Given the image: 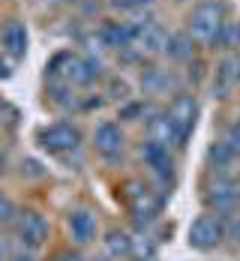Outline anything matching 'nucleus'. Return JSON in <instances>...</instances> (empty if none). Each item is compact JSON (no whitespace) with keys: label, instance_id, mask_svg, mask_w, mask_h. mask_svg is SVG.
Returning a JSON list of instances; mask_svg holds the SVG:
<instances>
[{"label":"nucleus","instance_id":"f257e3e1","mask_svg":"<svg viewBox=\"0 0 240 261\" xmlns=\"http://www.w3.org/2000/svg\"><path fill=\"white\" fill-rule=\"evenodd\" d=\"M225 21H228V6H225L222 0H201V3L192 9V15H189L186 33L192 39L204 42L207 48H214L216 36H219V30H222Z\"/></svg>","mask_w":240,"mask_h":261},{"label":"nucleus","instance_id":"f03ea898","mask_svg":"<svg viewBox=\"0 0 240 261\" xmlns=\"http://www.w3.org/2000/svg\"><path fill=\"white\" fill-rule=\"evenodd\" d=\"M186 237H189V246H192V249L210 252V249L222 246V243L228 240V216H219V213L204 210L201 216L192 219Z\"/></svg>","mask_w":240,"mask_h":261},{"label":"nucleus","instance_id":"7ed1b4c3","mask_svg":"<svg viewBox=\"0 0 240 261\" xmlns=\"http://www.w3.org/2000/svg\"><path fill=\"white\" fill-rule=\"evenodd\" d=\"M204 207L219 216H234L240 210V183H234L225 174H214L204 183Z\"/></svg>","mask_w":240,"mask_h":261},{"label":"nucleus","instance_id":"20e7f679","mask_svg":"<svg viewBox=\"0 0 240 261\" xmlns=\"http://www.w3.org/2000/svg\"><path fill=\"white\" fill-rule=\"evenodd\" d=\"M12 231H15L21 246H27V249H42L48 243V237H51V222H48L45 213L27 207L18 213V222L12 225Z\"/></svg>","mask_w":240,"mask_h":261},{"label":"nucleus","instance_id":"39448f33","mask_svg":"<svg viewBox=\"0 0 240 261\" xmlns=\"http://www.w3.org/2000/svg\"><path fill=\"white\" fill-rule=\"evenodd\" d=\"M36 141H39V147L48 150V153H69V150H78L81 147V129L72 120H57L51 126L39 129Z\"/></svg>","mask_w":240,"mask_h":261},{"label":"nucleus","instance_id":"423d86ee","mask_svg":"<svg viewBox=\"0 0 240 261\" xmlns=\"http://www.w3.org/2000/svg\"><path fill=\"white\" fill-rule=\"evenodd\" d=\"M66 234L72 240V246H90L99 237V216L96 210L81 204L66 213Z\"/></svg>","mask_w":240,"mask_h":261},{"label":"nucleus","instance_id":"0eeeda50","mask_svg":"<svg viewBox=\"0 0 240 261\" xmlns=\"http://www.w3.org/2000/svg\"><path fill=\"white\" fill-rule=\"evenodd\" d=\"M147 138L159 141L165 147H177V150H183L186 141H189V135L183 132V126L168 114V108H165V111H156V114L147 120Z\"/></svg>","mask_w":240,"mask_h":261},{"label":"nucleus","instance_id":"6e6552de","mask_svg":"<svg viewBox=\"0 0 240 261\" xmlns=\"http://www.w3.org/2000/svg\"><path fill=\"white\" fill-rule=\"evenodd\" d=\"M93 147H96V153L102 159L114 162V159L123 153V147H126V135L120 129V123L117 120H102L93 129Z\"/></svg>","mask_w":240,"mask_h":261},{"label":"nucleus","instance_id":"1a4fd4ad","mask_svg":"<svg viewBox=\"0 0 240 261\" xmlns=\"http://www.w3.org/2000/svg\"><path fill=\"white\" fill-rule=\"evenodd\" d=\"M162 207H165V192H162V189H150V192H144L141 198L129 201L135 228H138V231H147V228L162 216Z\"/></svg>","mask_w":240,"mask_h":261},{"label":"nucleus","instance_id":"9d476101","mask_svg":"<svg viewBox=\"0 0 240 261\" xmlns=\"http://www.w3.org/2000/svg\"><path fill=\"white\" fill-rule=\"evenodd\" d=\"M240 84V54H228L219 60L216 66V75H214V99H228L234 93V87Z\"/></svg>","mask_w":240,"mask_h":261},{"label":"nucleus","instance_id":"9b49d317","mask_svg":"<svg viewBox=\"0 0 240 261\" xmlns=\"http://www.w3.org/2000/svg\"><path fill=\"white\" fill-rule=\"evenodd\" d=\"M0 45H3V54L12 57V60H24L27 54V24L18 21V18H9L0 27Z\"/></svg>","mask_w":240,"mask_h":261},{"label":"nucleus","instance_id":"f8f14e48","mask_svg":"<svg viewBox=\"0 0 240 261\" xmlns=\"http://www.w3.org/2000/svg\"><path fill=\"white\" fill-rule=\"evenodd\" d=\"M141 90L147 96H177L180 93V79L168 69H144L141 72Z\"/></svg>","mask_w":240,"mask_h":261},{"label":"nucleus","instance_id":"ddd939ff","mask_svg":"<svg viewBox=\"0 0 240 261\" xmlns=\"http://www.w3.org/2000/svg\"><path fill=\"white\" fill-rule=\"evenodd\" d=\"M102 255L105 261H129L135 255V240L120 228H111L102 237Z\"/></svg>","mask_w":240,"mask_h":261},{"label":"nucleus","instance_id":"4468645a","mask_svg":"<svg viewBox=\"0 0 240 261\" xmlns=\"http://www.w3.org/2000/svg\"><path fill=\"white\" fill-rule=\"evenodd\" d=\"M168 114L183 126L186 135H192V129H195V117H198V102H195V96H192V93H177V96L168 102Z\"/></svg>","mask_w":240,"mask_h":261},{"label":"nucleus","instance_id":"2eb2a0df","mask_svg":"<svg viewBox=\"0 0 240 261\" xmlns=\"http://www.w3.org/2000/svg\"><path fill=\"white\" fill-rule=\"evenodd\" d=\"M99 36H102V45H105V48H117V51L135 45L132 21H111V24H102Z\"/></svg>","mask_w":240,"mask_h":261},{"label":"nucleus","instance_id":"dca6fc26","mask_svg":"<svg viewBox=\"0 0 240 261\" xmlns=\"http://www.w3.org/2000/svg\"><path fill=\"white\" fill-rule=\"evenodd\" d=\"M102 72H105V66H102L99 57H93V54L78 57L75 72H72V84H78V87H90V84H96V81L102 79Z\"/></svg>","mask_w":240,"mask_h":261},{"label":"nucleus","instance_id":"f3484780","mask_svg":"<svg viewBox=\"0 0 240 261\" xmlns=\"http://www.w3.org/2000/svg\"><path fill=\"white\" fill-rule=\"evenodd\" d=\"M75 63H78V54H72V51H57L51 60H48L45 72H48V79H51V81H66V84H72Z\"/></svg>","mask_w":240,"mask_h":261},{"label":"nucleus","instance_id":"a211bd4d","mask_svg":"<svg viewBox=\"0 0 240 261\" xmlns=\"http://www.w3.org/2000/svg\"><path fill=\"white\" fill-rule=\"evenodd\" d=\"M237 162V153L228 147V141L222 138V141H214L210 147H207V165H210V171L219 174V171H225V168H231Z\"/></svg>","mask_w":240,"mask_h":261},{"label":"nucleus","instance_id":"6ab92c4d","mask_svg":"<svg viewBox=\"0 0 240 261\" xmlns=\"http://www.w3.org/2000/svg\"><path fill=\"white\" fill-rule=\"evenodd\" d=\"M219 48V51H228L234 54L240 48V21H225L222 24V30H219V36H216L214 42V51Z\"/></svg>","mask_w":240,"mask_h":261},{"label":"nucleus","instance_id":"aec40b11","mask_svg":"<svg viewBox=\"0 0 240 261\" xmlns=\"http://www.w3.org/2000/svg\"><path fill=\"white\" fill-rule=\"evenodd\" d=\"M168 57H174V60H192L195 57V39L189 33H171Z\"/></svg>","mask_w":240,"mask_h":261},{"label":"nucleus","instance_id":"412c9836","mask_svg":"<svg viewBox=\"0 0 240 261\" xmlns=\"http://www.w3.org/2000/svg\"><path fill=\"white\" fill-rule=\"evenodd\" d=\"M18 213H21V207L6 192H0V228H12L18 222Z\"/></svg>","mask_w":240,"mask_h":261},{"label":"nucleus","instance_id":"4be33fe9","mask_svg":"<svg viewBox=\"0 0 240 261\" xmlns=\"http://www.w3.org/2000/svg\"><path fill=\"white\" fill-rule=\"evenodd\" d=\"M150 6H153V0H111V9H117V12H144Z\"/></svg>","mask_w":240,"mask_h":261},{"label":"nucleus","instance_id":"5701e85b","mask_svg":"<svg viewBox=\"0 0 240 261\" xmlns=\"http://www.w3.org/2000/svg\"><path fill=\"white\" fill-rule=\"evenodd\" d=\"M123 192H126V201H135L144 192H150V186H144V180H126L123 183Z\"/></svg>","mask_w":240,"mask_h":261},{"label":"nucleus","instance_id":"b1692460","mask_svg":"<svg viewBox=\"0 0 240 261\" xmlns=\"http://www.w3.org/2000/svg\"><path fill=\"white\" fill-rule=\"evenodd\" d=\"M225 141H228V147L237 153V159H240V120H234L231 126H228V132H225Z\"/></svg>","mask_w":240,"mask_h":261},{"label":"nucleus","instance_id":"393cba45","mask_svg":"<svg viewBox=\"0 0 240 261\" xmlns=\"http://www.w3.org/2000/svg\"><path fill=\"white\" fill-rule=\"evenodd\" d=\"M228 240H231L234 246H240V210L234 216H228Z\"/></svg>","mask_w":240,"mask_h":261},{"label":"nucleus","instance_id":"a878e982","mask_svg":"<svg viewBox=\"0 0 240 261\" xmlns=\"http://www.w3.org/2000/svg\"><path fill=\"white\" fill-rule=\"evenodd\" d=\"M48 261H87V258L81 255L78 249H60V252H54Z\"/></svg>","mask_w":240,"mask_h":261},{"label":"nucleus","instance_id":"bb28decb","mask_svg":"<svg viewBox=\"0 0 240 261\" xmlns=\"http://www.w3.org/2000/svg\"><path fill=\"white\" fill-rule=\"evenodd\" d=\"M9 261H39V258H36V249H27V246L18 243V249H12V258Z\"/></svg>","mask_w":240,"mask_h":261},{"label":"nucleus","instance_id":"cd10ccee","mask_svg":"<svg viewBox=\"0 0 240 261\" xmlns=\"http://www.w3.org/2000/svg\"><path fill=\"white\" fill-rule=\"evenodd\" d=\"M21 168H27V174H30V177H42V174H45V171H42V165H39V162H33V159H27Z\"/></svg>","mask_w":240,"mask_h":261},{"label":"nucleus","instance_id":"c85d7f7f","mask_svg":"<svg viewBox=\"0 0 240 261\" xmlns=\"http://www.w3.org/2000/svg\"><path fill=\"white\" fill-rule=\"evenodd\" d=\"M0 79H9V66H3V63H0Z\"/></svg>","mask_w":240,"mask_h":261},{"label":"nucleus","instance_id":"c756f323","mask_svg":"<svg viewBox=\"0 0 240 261\" xmlns=\"http://www.w3.org/2000/svg\"><path fill=\"white\" fill-rule=\"evenodd\" d=\"M6 171V159H3V153H0V174Z\"/></svg>","mask_w":240,"mask_h":261}]
</instances>
